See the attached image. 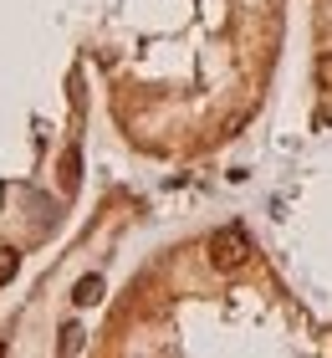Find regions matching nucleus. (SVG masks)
Instances as JSON below:
<instances>
[{"label":"nucleus","instance_id":"f03ea898","mask_svg":"<svg viewBox=\"0 0 332 358\" xmlns=\"http://www.w3.org/2000/svg\"><path fill=\"white\" fill-rule=\"evenodd\" d=\"M72 297H77L82 307H92V302H103V276H82V282H77V292H72Z\"/></svg>","mask_w":332,"mask_h":358},{"label":"nucleus","instance_id":"20e7f679","mask_svg":"<svg viewBox=\"0 0 332 358\" xmlns=\"http://www.w3.org/2000/svg\"><path fill=\"white\" fill-rule=\"evenodd\" d=\"M15 266H21V256H15V251H0V287L15 276Z\"/></svg>","mask_w":332,"mask_h":358},{"label":"nucleus","instance_id":"7ed1b4c3","mask_svg":"<svg viewBox=\"0 0 332 358\" xmlns=\"http://www.w3.org/2000/svg\"><path fill=\"white\" fill-rule=\"evenodd\" d=\"M77 169H82V159H77V149H66V154H62V185H66V189L77 185Z\"/></svg>","mask_w":332,"mask_h":358},{"label":"nucleus","instance_id":"f257e3e1","mask_svg":"<svg viewBox=\"0 0 332 358\" xmlns=\"http://www.w3.org/2000/svg\"><path fill=\"white\" fill-rule=\"evenodd\" d=\"M245 256H251V241H245L240 225H230V231H215V236H210V262L220 266V271H236Z\"/></svg>","mask_w":332,"mask_h":358}]
</instances>
